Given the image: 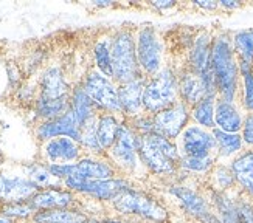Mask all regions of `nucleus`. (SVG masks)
Listing matches in <instances>:
<instances>
[{"mask_svg": "<svg viewBox=\"0 0 253 223\" xmlns=\"http://www.w3.org/2000/svg\"><path fill=\"white\" fill-rule=\"evenodd\" d=\"M177 82H179V96L180 101L185 103L190 109L201 101L205 96L204 84L201 76L194 73L190 67L185 69L180 74H177Z\"/></svg>", "mask_w": 253, "mask_h": 223, "instance_id": "5701e85b", "label": "nucleus"}, {"mask_svg": "<svg viewBox=\"0 0 253 223\" xmlns=\"http://www.w3.org/2000/svg\"><path fill=\"white\" fill-rule=\"evenodd\" d=\"M211 43L213 37L208 31H201L199 35L193 37V43L190 47V59L188 67L197 74H202L205 70L210 69L211 59Z\"/></svg>", "mask_w": 253, "mask_h": 223, "instance_id": "a211bd4d", "label": "nucleus"}, {"mask_svg": "<svg viewBox=\"0 0 253 223\" xmlns=\"http://www.w3.org/2000/svg\"><path fill=\"white\" fill-rule=\"evenodd\" d=\"M25 177L35 185L39 191L50 187H59L58 178H54L51 172L48 171V166L45 163H30L25 166Z\"/></svg>", "mask_w": 253, "mask_h": 223, "instance_id": "c85d7f7f", "label": "nucleus"}, {"mask_svg": "<svg viewBox=\"0 0 253 223\" xmlns=\"http://www.w3.org/2000/svg\"><path fill=\"white\" fill-rule=\"evenodd\" d=\"M217 155H207V157H182L179 169L190 174H210L216 164Z\"/></svg>", "mask_w": 253, "mask_h": 223, "instance_id": "c9c22d12", "label": "nucleus"}, {"mask_svg": "<svg viewBox=\"0 0 253 223\" xmlns=\"http://www.w3.org/2000/svg\"><path fill=\"white\" fill-rule=\"evenodd\" d=\"M211 133L216 141L217 157L227 158V157H233V155L243 152V143H244L243 135H239V133H228L217 127H214Z\"/></svg>", "mask_w": 253, "mask_h": 223, "instance_id": "cd10ccee", "label": "nucleus"}, {"mask_svg": "<svg viewBox=\"0 0 253 223\" xmlns=\"http://www.w3.org/2000/svg\"><path fill=\"white\" fill-rule=\"evenodd\" d=\"M137 143H138V135L134 130L127 124L120 126L114 146L107 150L112 164L117 167V171H123L134 175L138 167H143L138 157Z\"/></svg>", "mask_w": 253, "mask_h": 223, "instance_id": "0eeeda50", "label": "nucleus"}, {"mask_svg": "<svg viewBox=\"0 0 253 223\" xmlns=\"http://www.w3.org/2000/svg\"><path fill=\"white\" fill-rule=\"evenodd\" d=\"M0 223H13V220L8 219V217H5L3 214H0Z\"/></svg>", "mask_w": 253, "mask_h": 223, "instance_id": "c03bdc74", "label": "nucleus"}, {"mask_svg": "<svg viewBox=\"0 0 253 223\" xmlns=\"http://www.w3.org/2000/svg\"><path fill=\"white\" fill-rule=\"evenodd\" d=\"M214 124L228 133H238L243 130L244 119L235 103H228L225 99L217 98L214 104Z\"/></svg>", "mask_w": 253, "mask_h": 223, "instance_id": "412c9836", "label": "nucleus"}, {"mask_svg": "<svg viewBox=\"0 0 253 223\" xmlns=\"http://www.w3.org/2000/svg\"><path fill=\"white\" fill-rule=\"evenodd\" d=\"M238 223H253V203L247 198H238Z\"/></svg>", "mask_w": 253, "mask_h": 223, "instance_id": "58836bf2", "label": "nucleus"}, {"mask_svg": "<svg viewBox=\"0 0 253 223\" xmlns=\"http://www.w3.org/2000/svg\"><path fill=\"white\" fill-rule=\"evenodd\" d=\"M111 45H112V37H101L98 39L95 47H93V56L95 62L98 67V72L104 74L109 79H114V72H112V59H111Z\"/></svg>", "mask_w": 253, "mask_h": 223, "instance_id": "2f4dec72", "label": "nucleus"}, {"mask_svg": "<svg viewBox=\"0 0 253 223\" xmlns=\"http://www.w3.org/2000/svg\"><path fill=\"white\" fill-rule=\"evenodd\" d=\"M243 140L249 146H253V113H249L243 126Z\"/></svg>", "mask_w": 253, "mask_h": 223, "instance_id": "ea45409f", "label": "nucleus"}, {"mask_svg": "<svg viewBox=\"0 0 253 223\" xmlns=\"http://www.w3.org/2000/svg\"><path fill=\"white\" fill-rule=\"evenodd\" d=\"M156 9H169L172 6H175V2H172V0H159V2H152L151 3Z\"/></svg>", "mask_w": 253, "mask_h": 223, "instance_id": "79ce46f5", "label": "nucleus"}, {"mask_svg": "<svg viewBox=\"0 0 253 223\" xmlns=\"http://www.w3.org/2000/svg\"><path fill=\"white\" fill-rule=\"evenodd\" d=\"M58 137H70L80 143L81 138V126L78 119L75 118L72 110L54 119L42 121L36 127V138L42 143H45L51 138Z\"/></svg>", "mask_w": 253, "mask_h": 223, "instance_id": "4468645a", "label": "nucleus"}, {"mask_svg": "<svg viewBox=\"0 0 253 223\" xmlns=\"http://www.w3.org/2000/svg\"><path fill=\"white\" fill-rule=\"evenodd\" d=\"M214 104H216V98L214 96H204L197 104H194L190 112L193 119L201 124L204 129H214Z\"/></svg>", "mask_w": 253, "mask_h": 223, "instance_id": "7c9ffc66", "label": "nucleus"}, {"mask_svg": "<svg viewBox=\"0 0 253 223\" xmlns=\"http://www.w3.org/2000/svg\"><path fill=\"white\" fill-rule=\"evenodd\" d=\"M81 85L100 110H104L106 113L112 115L122 113V106H120L118 98V85L112 79H109L100 72L92 70L87 73Z\"/></svg>", "mask_w": 253, "mask_h": 223, "instance_id": "6e6552de", "label": "nucleus"}, {"mask_svg": "<svg viewBox=\"0 0 253 223\" xmlns=\"http://www.w3.org/2000/svg\"><path fill=\"white\" fill-rule=\"evenodd\" d=\"M210 67L214 74L217 95L228 103H235L239 84V64L233 48V40L228 33H221L213 37Z\"/></svg>", "mask_w": 253, "mask_h": 223, "instance_id": "f257e3e1", "label": "nucleus"}, {"mask_svg": "<svg viewBox=\"0 0 253 223\" xmlns=\"http://www.w3.org/2000/svg\"><path fill=\"white\" fill-rule=\"evenodd\" d=\"M111 206L120 217L137 219L149 223H168L169 211L163 206L162 202L135 187H129L117 195Z\"/></svg>", "mask_w": 253, "mask_h": 223, "instance_id": "7ed1b4c3", "label": "nucleus"}, {"mask_svg": "<svg viewBox=\"0 0 253 223\" xmlns=\"http://www.w3.org/2000/svg\"><path fill=\"white\" fill-rule=\"evenodd\" d=\"M168 194L179 203V206L185 211V214L191 216L201 223H221L219 217L214 214L210 202L196 189L182 183H175L168 186Z\"/></svg>", "mask_w": 253, "mask_h": 223, "instance_id": "1a4fd4ad", "label": "nucleus"}, {"mask_svg": "<svg viewBox=\"0 0 253 223\" xmlns=\"http://www.w3.org/2000/svg\"><path fill=\"white\" fill-rule=\"evenodd\" d=\"M137 59L141 73L146 77L162 70V42L154 27H141L135 35Z\"/></svg>", "mask_w": 253, "mask_h": 223, "instance_id": "9d476101", "label": "nucleus"}, {"mask_svg": "<svg viewBox=\"0 0 253 223\" xmlns=\"http://www.w3.org/2000/svg\"><path fill=\"white\" fill-rule=\"evenodd\" d=\"M81 144L70 137H58L42 143V158L45 164H70L81 160Z\"/></svg>", "mask_w": 253, "mask_h": 223, "instance_id": "ddd939ff", "label": "nucleus"}, {"mask_svg": "<svg viewBox=\"0 0 253 223\" xmlns=\"http://www.w3.org/2000/svg\"><path fill=\"white\" fill-rule=\"evenodd\" d=\"M236 185L243 192L253 200V150H244L238 153L230 164Z\"/></svg>", "mask_w": 253, "mask_h": 223, "instance_id": "4be33fe9", "label": "nucleus"}, {"mask_svg": "<svg viewBox=\"0 0 253 223\" xmlns=\"http://www.w3.org/2000/svg\"><path fill=\"white\" fill-rule=\"evenodd\" d=\"M62 185L72 192L90 195L98 202L107 203H111L117 195H120L126 189L132 187V185L123 177L109 178V180H87V178L81 177H69L62 182Z\"/></svg>", "mask_w": 253, "mask_h": 223, "instance_id": "423d86ee", "label": "nucleus"}, {"mask_svg": "<svg viewBox=\"0 0 253 223\" xmlns=\"http://www.w3.org/2000/svg\"><path fill=\"white\" fill-rule=\"evenodd\" d=\"M210 182L213 191H219V192H228L230 189H233L236 186V180L232 169H230V166H224V164H214V167L210 172Z\"/></svg>", "mask_w": 253, "mask_h": 223, "instance_id": "72a5a7b5", "label": "nucleus"}, {"mask_svg": "<svg viewBox=\"0 0 253 223\" xmlns=\"http://www.w3.org/2000/svg\"><path fill=\"white\" fill-rule=\"evenodd\" d=\"M28 202L36 209V213L38 211H47V209H65L75 203V195L69 189L50 187V189L38 191Z\"/></svg>", "mask_w": 253, "mask_h": 223, "instance_id": "f3484780", "label": "nucleus"}, {"mask_svg": "<svg viewBox=\"0 0 253 223\" xmlns=\"http://www.w3.org/2000/svg\"><path fill=\"white\" fill-rule=\"evenodd\" d=\"M219 6H222L225 9H238L243 6V3L236 2V0H221V2H219Z\"/></svg>", "mask_w": 253, "mask_h": 223, "instance_id": "37998d69", "label": "nucleus"}, {"mask_svg": "<svg viewBox=\"0 0 253 223\" xmlns=\"http://www.w3.org/2000/svg\"><path fill=\"white\" fill-rule=\"evenodd\" d=\"M70 110V96L61 99H36V115L42 121L54 119Z\"/></svg>", "mask_w": 253, "mask_h": 223, "instance_id": "c756f323", "label": "nucleus"}, {"mask_svg": "<svg viewBox=\"0 0 253 223\" xmlns=\"http://www.w3.org/2000/svg\"><path fill=\"white\" fill-rule=\"evenodd\" d=\"M232 40L238 59L253 65V28L235 33Z\"/></svg>", "mask_w": 253, "mask_h": 223, "instance_id": "473e14b6", "label": "nucleus"}, {"mask_svg": "<svg viewBox=\"0 0 253 223\" xmlns=\"http://www.w3.org/2000/svg\"><path fill=\"white\" fill-rule=\"evenodd\" d=\"M39 189L24 175L0 174V203L28 202Z\"/></svg>", "mask_w": 253, "mask_h": 223, "instance_id": "2eb2a0df", "label": "nucleus"}, {"mask_svg": "<svg viewBox=\"0 0 253 223\" xmlns=\"http://www.w3.org/2000/svg\"><path fill=\"white\" fill-rule=\"evenodd\" d=\"M117 174L118 171L112 163L98 158H81L73 163L72 177H81L87 180H109L115 178Z\"/></svg>", "mask_w": 253, "mask_h": 223, "instance_id": "aec40b11", "label": "nucleus"}, {"mask_svg": "<svg viewBox=\"0 0 253 223\" xmlns=\"http://www.w3.org/2000/svg\"><path fill=\"white\" fill-rule=\"evenodd\" d=\"M35 223H85L89 220L84 213L78 209H47L38 211L31 219Z\"/></svg>", "mask_w": 253, "mask_h": 223, "instance_id": "393cba45", "label": "nucleus"}, {"mask_svg": "<svg viewBox=\"0 0 253 223\" xmlns=\"http://www.w3.org/2000/svg\"><path fill=\"white\" fill-rule=\"evenodd\" d=\"M175 144H177L182 157L217 155L213 133L201 126H186Z\"/></svg>", "mask_w": 253, "mask_h": 223, "instance_id": "f8f14e48", "label": "nucleus"}, {"mask_svg": "<svg viewBox=\"0 0 253 223\" xmlns=\"http://www.w3.org/2000/svg\"><path fill=\"white\" fill-rule=\"evenodd\" d=\"M70 96V85L59 67L53 65L41 76V95L43 99H61Z\"/></svg>", "mask_w": 253, "mask_h": 223, "instance_id": "6ab92c4d", "label": "nucleus"}, {"mask_svg": "<svg viewBox=\"0 0 253 223\" xmlns=\"http://www.w3.org/2000/svg\"><path fill=\"white\" fill-rule=\"evenodd\" d=\"M190 116L191 112L188 106L182 101L175 103L174 106L152 115V133L175 141L185 130V127L188 126Z\"/></svg>", "mask_w": 253, "mask_h": 223, "instance_id": "9b49d317", "label": "nucleus"}, {"mask_svg": "<svg viewBox=\"0 0 253 223\" xmlns=\"http://www.w3.org/2000/svg\"><path fill=\"white\" fill-rule=\"evenodd\" d=\"M196 6H199L202 9H208V11H213L219 6V2H210V0H197L194 2Z\"/></svg>", "mask_w": 253, "mask_h": 223, "instance_id": "a19ab883", "label": "nucleus"}, {"mask_svg": "<svg viewBox=\"0 0 253 223\" xmlns=\"http://www.w3.org/2000/svg\"><path fill=\"white\" fill-rule=\"evenodd\" d=\"M100 116V115H98ZM98 116L90 118L89 121H85L81 126V138H80V144L81 148L89 150L95 155H103V149L100 146L96 138V126H98Z\"/></svg>", "mask_w": 253, "mask_h": 223, "instance_id": "f704fd0d", "label": "nucleus"}, {"mask_svg": "<svg viewBox=\"0 0 253 223\" xmlns=\"http://www.w3.org/2000/svg\"><path fill=\"white\" fill-rule=\"evenodd\" d=\"M210 205L221 223H238V200H233L227 192H210Z\"/></svg>", "mask_w": 253, "mask_h": 223, "instance_id": "a878e982", "label": "nucleus"}, {"mask_svg": "<svg viewBox=\"0 0 253 223\" xmlns=\"http://www.w3.org/2000/svg\"><path fill=\"white\" fill-rule=\"evenodd\" d=\"M239 76L243 79V106L253 113V65L239 61Z\"/></svg>", "mask_w": 253, "mask_h": 223, "instance_id": "e433bc0d", "label": "nucleus"}, {"mask_svg": "<svg viewBox=\"0 0 253 223\" xmlns=\"http://www.w3.org/2000/svg\"><path fill=\"white\" fill-rule=\"evenodd\" d=\"M120 122L112 113H100L98 116V126H96V138L104 153L114 146L117 140L118 130H120Z\"/></svg>", "mask_w": 253, "mask_h": 223, "instance_id": "bb28decb", "label": "nucleus"}, {"mask_svg": "<svg viewBox=\"0 0 253 223\" xmlns=\"http://www.w3.org/2000/svg\"><path fill=\"white\" fill-rule=\"evenodd\" d=\"M111 59H112L114 81L118 85L134 81L140 76H145L138 67L135 35L129 28L118 30L112 36Z\"/></svg>", "mask_w": 253, "mask_h": 223, "instance_id": "20e7f679", "label": "nucleus"}, {"mask_svg": "<svg viewBox=\"0 0 253 223\" xmlns=\"http://www.w3.org/2000/svg\"><path fill=\"white\" fill-rule=\"evenodd\" d=\"M70 110L78 119L80 126H83L85 121H89L93 116H98V109L96 104L90 99V96L85 93L83 85L75 87L70 93Z\"/></svg>", "mask_w": 253, "mask_h": 223, "instance_id": "b1692460", "label": "nucleus"}, {"mask_svg": "<svg viewBox=\"0 0 253 223\" xmlns=\"http://www.w3.org/2000/svg\"><path fill=\"white\" fill-rule=\"evenodd\" d=\"M3 161H5V157H3L2 150H0V164H3Z\"/></svg>", "mask_w": 253, "mask_h": 223, "instance_id": "a18cd8bd", "label": "nucleus"}, {"mask_svg": "<svg viewBox=\"0 0 253 223\" xmlns=\"http://www.w3.org/2000/svg\"><path fill=\"white\" fill-rule=\"evenodd\" d=\"M85 223H103V222H98V220H92V219H89Z\"/></svg>", "mask_w": 253, "mask_h": 223, "instance_id": "49530a36", "label": "nucleus"}, {"mask_svg": "<svg viewBox=\"0 0 253 223\" xmlns=\"http://www.w3.org/2000/svg\"><path fill=\"white\" fill-rule=\"evenodd\" d=\"M179 101L177 74L169 67H163L157 74L146 77L145 92H143V112L156 115Z\"/></svg>", "mask_w": 253, "mask_h": 223, "instance_id": "39448f33", "label": "nucleus"}, {"mask_svg": "<svg viewBox=\"0 0 253 223\" xmlns=\"http://www.w3.org/2000/svg\"><path fill=\"white\" fill-rule=\"evenodd\" d=\"M146 76H140L137 79L120 84L118 85V98L122 106V113L135 118L143 112V92H145Z\"/></svg>", "mask_w": 253, "mask_h": 223, "instance_id": "dca6fc26", "label": "nucleus"}, {"mask_svg": "<svg viewBox=\"0 0 253 223\" xmlns=\"http://www.w3.org/2000/svg\"><path fill=\"white\" fill-rule=\"evenodd\" d=\"M0 214L11 220H25L33 219L36 214V209L30 205V202H19V203H5L0 205Z\"/></svg>", "mask_w": 253, "mask_h": 223, "instance_id": "4c0bfd02", "label": "nucleus"}, {"mask_svg": "<svg viewBox=\"0 0 253 223\" xmlns=\"http://www.w3.org/2000/svg\"><path fill=\"white\" fill-rule=\"evenodd\" d=\"M138 157L141 166L152 175L172 177L177 175L182 155L175 141H171L157 133L138 135Z\"/></svg>", "mask_w": 253, "mask_h": 223, "instance_id": "f03ea898", "label": "nucleus"}]
</instances>
